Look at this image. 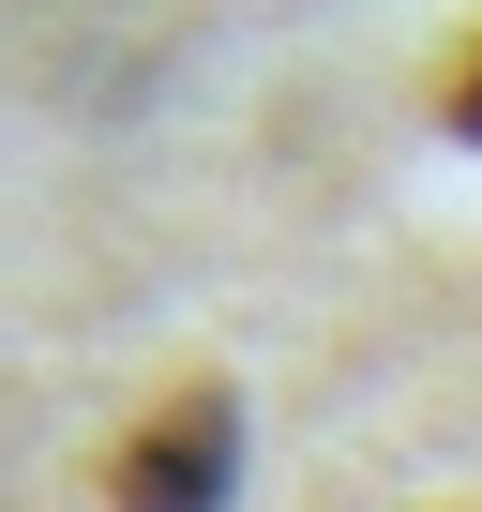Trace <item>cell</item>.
I'll list each match as a JSON object with an SVG mask.
<instances>
[{"label": "cell", "instance_id": "6da1fadb", "mask_svg": "<svg viewBox=\"0 0 482 512\" xmlns=\"http://www.w3.org/2000/svg\"><path fill=\"white\" fill-rule=\"evenodd\" d=\"M226 482H241V392L226 377H166L106 437V512H226Z\"/></svg>", "mask_w": 482, "mask_h": 512}, {"label": "cell", "instance_id": "7a4b0ae2", "mask_svg": "<svg viewBox=\"0 0 482 512\" xmlns=\"http://www.w3.org/2000/svg\"><path fill=\"white\" fill-rule=\"evenodd\" d=\"M437 121H452V136H482V46L452 61V91H437Z\"/></svg>", "mask_w": 482, "mask_h": 512}]
</instances>
